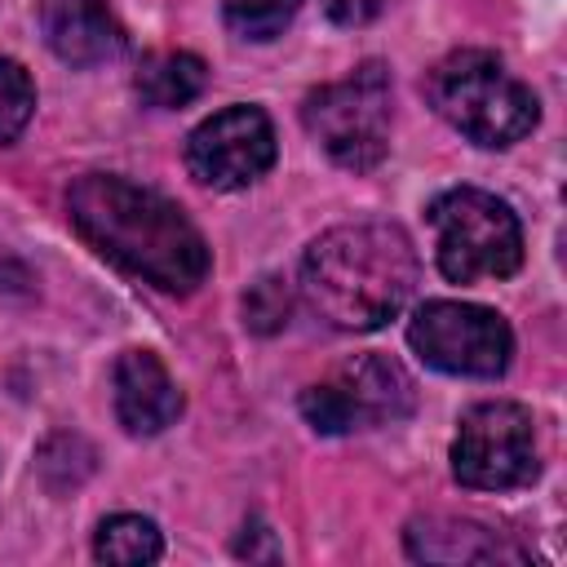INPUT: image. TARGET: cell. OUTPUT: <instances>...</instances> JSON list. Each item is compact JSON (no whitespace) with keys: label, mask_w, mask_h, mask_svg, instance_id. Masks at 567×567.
Returning a JSON list of instances; mask_svg holds the SVG:
<instances>
[{"label":"cell","mask_w":567,"mask_h":567,"mask_svg":"<svg viewBox=\"0 0 567 567\" xmlns=\"http://www.w3.org/2000/svg\"><path fill=\"white\" fill-rule=\"evenodd\" d=\"M301 124L332 164L350 173L377 168L390 151V71L363 62L346 80L315 89L301 106Z\"/></svg>","instance_id":"5b68a950"},{"label":"cell","mask_w":567,"mask_h":567,"mask_svg":"<svg viewBox=\"0 0 567 567\" xmlns=\"http://www.w3.org/2000/svg\"><path fill=\"white\" fill-rule=\"evenodd\" d=\"M137 97L155 111H177L186 102H195L208 84V66L204 58L195 53H182V49H168V53H151L142 66H137Z\"/></svg>","instance_id":"4fadbf2b"},{"label":"cell","mask_w":567,"mask_h":567,"mask_svg":"<svg viewBox=\"0 0 567 567\" xmlns=\"http://www.w3.org/2000/svg\"><path fill=\"white\" fill-rule=\"evenodd\" d=\"M416 385L390 354H359L328 381L301 390V416L319 434H350L363 425H394L412 416Z\"/></svg>","instance_id":"52a82bcc"},{"label":"cell","mask_w":567,"mask_h":567,"mask_svg":"<svg viewBox=\"0 0 567 567\" xmlns=\"http://www.w3.org/2000/svg\"><path fill=\"white\" fill-rule=\"evenodd\" d=\"M408 346L447 377H501L514 354V332L492 306L425 301L408 323Z\"/></svg>","instance_id":"ba28073f"},{"label":"cell","mask_w":567,"mask_h":567,"mask_svg":"<svg viewBox=\"0 0 567 567\" xmlns=\"http://www.w3.org/2000/svg\"><path fill=\"white\" fill-rule=\"evenodd\" d=\"M31 111H35V84H31V75L13 58H0V142H13L27 128Z\"/></svg>","instance_id":"e0dca14e"},{"label":"cell","mask_w":567,"mask_h":567,"mask_svg":"<svg viewBox=\"0 0 567 567\" xmlns=\"http://www.w3.org/2000/svg\"><path fill=\"white\" fill-rule=\"evenodd\" d=\"M288 315H292V288L279 279V275H261L248 292H244V323L261 337L270 332H284L288 328Z\"/></svg>","instance_id":"2e32d148"},{"label":"cell","mask_w":567,"mask_h":567,"mask_svg":"<svg viewBox=\"0 0 567 567\" xmlns=\"http://www.w3.org/2000/svg\"><path fill=\"white\" fill-rule=\"evenodd\" d=\"M536 470H540L536 421L523 403L492 399V403H474L461 416V430L452 439L456 483L474 492H509V487H527Z\"/></svg>","instance_id":"8992f818"},{"label":"cell","mask_w":567,"mask_h":567,"mask_svg":"<svg viewBox=\"0 0 567 567\" xmlns=\"http://www.w3.org/2000/svg\"><path fill=\"white\" fill-rule=\"evenodd\" d=\"M434 261L452 284L509 279L523 266V226L505 199L478 186L443 190L430 204Z\"/></svg>","instance_id":"277c9868"},{"label":"cell","mask_w":567,"mask_h":567,"mask_svg":"<svg viewBox=\"0 0 567 567\" xmlns=\"http://www.w3.org/2000/svg\"><path fill=\"white\" fill-rule=\"evenodd\" d=\"M416 279V248L390 221L332 226L301 257V292L310 310L341 332L385 328L412 301Z\"/></svg>","instance_id":"7a4b0ae2"},{"label":"cell","mask_w":567,"mask_h":567,"mask_svg":"<svg viewBox=\"0 0 567 567\" xmlns=\"http://www.w3.org/2000/svg\"><path fill=\"white\" fill-rule=\"evenodd\" d=\"M425 97L461 137L492 151L523 142L540 120L536 93L487 49H456L434 62Z\"/></svg>","instance_id":"3957f363"},{"label":"cell","mask_w":567,"mask_h":567,"mask_svg":"<svg viewBox=\"0 0 567 567\" xmlns=\"http://www.w3.org/2000/svg\"><path fill=\"white\" fill-rule=\"evenodd\" d=\"M66 213L89 248L159 292L186 297L208 279L204 235L159 190L115 173H84L66 190Z\"/></svg>","instance_id":"6da1fadb"},{"label":"cell","mask_w":567,"mask_h":567,"mask_svg":"<svg viewBox=\"0 0 567 567\" xmlns=\"http://www.w3.org/2000/svg\"><path fill=\"white\" fill-rule=\"evenodd\" d=\"M301 0H221V18L239 40H275L297 18Z\"/></svg>","instance_id":"9a60e30c"},{"label":"cell","mask_w":567,"mask_h":567,"mask_svg":"<svg viewBox=\"0 0 567 567\" xmlns=\"http://www.w3.org/2000/svg\"><path fill=\"white\" fill-rule=\"evenodd\" d=\"M40 31H44V44L66 66L115 62L128 44V35L106 0H40Z\"/></svg>","instance_id":"30bf717a"},{"label":"cell","mask_w":567,"mask_h":567,"mask_svg":"<svg viewBox=\"0 0 567 567\" xmlns=\"http://www.w3.org/2000/svg\"><path fill=\"white\" fill-rule=\"evenodd\" d=\"M159 554H164L159 527L142 514H111V518H102V527L93 536V558L97 563L142 567V563H155Z\"/></svg>","instance_id":"5bb4252c"},{"label":"cell","mask_w":567,"mask_h":567,"mask_svg":"<svg viewBox=\"0 0 567 567\" xmlns=\"http://www.w3.org/2000/svg\"><path fill=\"white\" fill-rule=\"evenodd\" d=\"M275 124L261 106H221L186 137V168L213 190H244L275 164Z\"/></svg>","instance_id":"9c48e42d"},{"label":"cell","mask_w":567,"mask_h":567,"mask_svg":"<svg viewBox=\"0 0 567 567\" xmlns=\"http://www.w3.org/2000/svg\"><path fill=\"white\" fill-rule=\"evenodd\" d=\"M408 554L421 563H523V549L470 518H416L408 523Z\"/></svg>","instance_id":"7c38bea8"},{"label":"cell","mask_w":567,"mask_h":567,"mask_svg":"<svg viewBox=\"0 0 567 567\" xmlns=\"http://www.w3.org/2000/svg\"><path fill=\"white\" fill-rule=\"evenodd\" d=\"M319 4L337 27H368L372 18H381L390 0H319Z\"/></svg>","instance_id":"ac0fdd59"},{"label":"cell","mask_w":567,"mask_h":567,"mask_svg":"<svg viewBox=\"0 0 567 567\" xmlns=\"http://www.w3.org/2000/svg\"><path fill=\"white\" fill-rule=\"evenodd\" d=\"M111 390L120 425L137 439H151L182 416V390L151 350H124L111 368Z\"/></svg>","instance_id":"8fae6325"}]
</instances>
